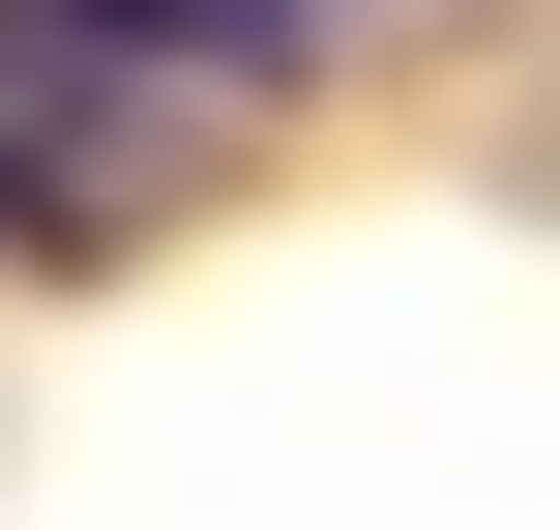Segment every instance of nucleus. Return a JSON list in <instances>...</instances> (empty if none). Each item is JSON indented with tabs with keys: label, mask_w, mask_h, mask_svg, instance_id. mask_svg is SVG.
Listing matches in <instances>:
<instances>
[{
	"label": "nucleus",
	"mask_w": 560,
	"mask_h": 530,
	"mask_svg": "<svg viewBox=\"0 0 560 530\" xmlns=\"http://www.w3.org/2000/svg\"><path fill=\"white\" fill-rule=\"evenodd\" d=\"M59 30H89L118 89H266V59H295V0H59Z\"/></svg>",
	"instance_id": "1"
}]
</instances>
